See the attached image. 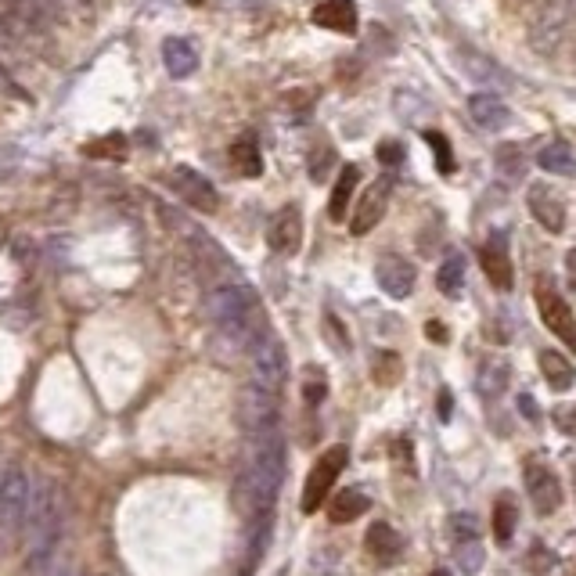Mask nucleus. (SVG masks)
Wrapping results in <instances>:
<instances>
[{
  "label": "nucleus",
  "mask_w": 576,
  "mask_h": 576,
  "mask_svg": "<svg viewBox=\"0 0 576 576\" xmlns=\"http://www.w3.org/2000/svg\"><path fill=\"white\" fill-rule=\"evenodd\" d=\"M497 173H501L508 184H515V180L522 177V162L515 148H501V152H497Z\"/></svg>",
  "instance_id": "c85d7f7f"
},
{
  "label": "nucleus",
  "mask_w": 576,
  "mask_h": 576,
  "mask_svg": "<svg viewBox=\"0 0 576 576\" xmlns=\"http://www.w3.org/2000/svg\"><path fill=\"white\" fill-rule=\"evenodd\" d=\"M429 576H450V573H443V569H436V573H429Z\"/></svg>",
  "instance_id": "ea45409f"
},
{
  "label": "nucleus",
  "mask_w": 576,
  "mask_h": 576,
  "mask_svg": "<svg viewBox=\"0 0 576 576\" xmlns=\"http://www.w3.org/2000/svg\"><path fill=\"white\" fill-rule=\"evenodd\" d=\"M522 483H526V497H530L537 515H555L558 508H562V486H558L555 472H551L548 465H540V461L526 465Z\"/></svg>",
  "instance_id": "0eeeda50"
},
{
  "label": "nucleus",
  "mask_w": 576,
  "mask_h": 576,
  "mask_svg": "<svg viewBox=\"0 0 576 576\" xmlns=\"http://www.w3.org/2000/svg\"><path fill=\"white\" fill-rule=\"evenodd\" d=\"M382 213H386V188H382V184H375V188H368L364 195H360L357 209H353L350 231L353 234H368L371 227L382 220Z\"/></svg>",
  "instance_id": "dca6fc26"
},
{
  "label": "nucleus",
  "mask_w": 576,
  "mask_h": 576,
  "mask_svg": "<svg viewBox=\"0 0 576 576\" xmlns=\"http://www.w3.org/2000/svg\"><path fill=\"white\" fill-rule=\"evenodd\" d=\"M400 371H404V364H400V357H396L393 350H382L375 357V364H371V375H375V382H382V386L400 382Z\"/></svg>",
  "instance_id": "bb28decb"
},
{
  "label": "nucleus",
  "mask_w": 576,
  "mask_h": 576,
  "mask_svg": "<svg viewBox=\"0 0 576 576\" xmlns=\"http://www.w3.org/2000/svg\"><path fill=\"white\" fill-rule=\"evenodd\" d=\"M209 317L224 335H231L242 346H256L267 332V317H263L260 296L249 285H220L209 292Z\"/></svg>",
  "instance_id": "f03ea898"
},
{
  "label": "nucleus",
  "mask_w": 576,
  "mask_h": 576,
  "mask_svg": "<svg viewBox=\"0 0 576 576\" xmlns=\"http://www.w3.org/2000/svg\"><path fill=\"white\" fill-rule=\"evenodd\" d=\"M508 386V360L504 357H490L483 360V368H479V393L483 396H494Z\"/></svg>",
  "instance_id": "b1692460"
},
{
  "label": "nucleus",
  "mask_w": 576,
  "mask_h": 576,
  "mask_svg": "<svg viewBox=\"0 0 576 576\" xmlns=\"http://www.w3.org/2000/svg\"><path fill=\"white\" fill-rule=\"evenodd\" d=\"M267 245L281 256H292L303 245V216H299L296 206H285L270 216L267 224Z\"/></svg>",
  "instance_id": "6e6552de"
},
{
  "label": "nucleus",
  "mask_w": 576,
  "mask_h": 576,
  "mask_svg": "<svg viewBox=\"0 0 576 576\" xmlns=\"http://www.w3.org/2000/svg\"><path fill=\"white\" fill-rule=\"evenodd\" d=\"M357 180H360L357 166H342L339 170V180H335V188H332V202H328V216H332V220H342V216H346V209H350V202H353Z\"/></svg>",
  "instance_id": "412c9836"
},
{
  "label": "nucleus",
  "mask_w": 576,
  "mask_h": 576,
  "mask_svg": "<svg viewBox=\"0 0 576 576\" xmlns=\"http://www.w3.org/2000/svg\"><path fill=\"white\" fill-rule=\"evenodd\" d=\"M515 526H519V504L512 494H501L494 504V540L497 544H508L515 537Z\"/></svg>",
  "instance_id": "4be33fe9"
},
{
  "label": "nucleus",
  "mask_w": 576,
  "mask_h": 576,
  "mask_svg": "<svg viewBox=\"0 0 576 576\" xmlns=\"http://www.w3.org/2000/svg\"><path fill=\"white\" fill-rule=\"evenodd\" d=\"M454 562H458V569L465 576H476L479 569L486 566V551L479 540H461V544H454Z\"/></svg>",
  "instance_id": "a878e982"
},
{
  "label": "nucleus",
  "mask_w": 576,
  "mask_h": 576,
  "mask_svg": "<svg viewBox=\"0 0 576 576\" xmlns=\"http://www.w3.org/2000/svg\"><path fill=\"white\" fill-rule=\"evenodd\" d=\"M332 162H335V152H332V148H317L314 162H310V173H314V180H321V177H324L321 170H328Z\"/></svg>",
  "instance_id": "72a5a7b5"
},
{
  "label": "nucleus",
  "mask_w": 576,
  "mask_h": 576,
  "mask_svg": "<svg viewBox=\"0 0 576 576\" xmlns=\"http://www.w3.org/2000/svg\"><path fill=\"white\" fill-rule=\"evenodd\" d=\"M249 371H252V382L270 393H281L288 378V357H285V346H281L274 335H263L256 346H252V357H249Z\"/></svg>",
  "instance_id": "39448f33"
},
{
  "label": "nucleus",
  "mask_w": 576,
  "mask_h": 576,
  "mask_svg": "<svg viewBox=\"0 0 576 576\" xmlns=\"http://www.w3.org/2000/svg\"><path fill=\"white\" fill-rule=\"evenodd\" d=\"M436 285H440V292L447 299H461V288H465V260H461L458 252H450L447 260L440 263Z\"/></svg>",
  "instance_id": "5701e85b"
},
{
  "label": "nucleus",
  "mask_w": 576,
  "mask_h": 576,
  "mask_svg": "<svg viewBox=\"0 0 576 576\" xmlns=\"http://www.w3.org/2000/svg\"><path fill=\"white\" fill-rule=\"evenodd\" d=\"M371 508V501L360 490H342V494H335V497H328V519L332 522H353V519H360V515L368 512Z\"/></svg>",
  "instance_id": "aec40b11"
},
{
  "label": "nucleus",
  "mask_w": 576,
  "mask_h": 576,
  "mask_svg": "<svg viewBox=\"0 0 576 576\" xmlns=\"http://www.w3.org/2000/svg\"><path fill=\"white\" fill-rule=\"evenodd\" d=\"M573 494H576V465H573Z\"/></svg>",
  "instance_id": "a19ab883"
},
{
  "label": "nucleus",
  "mask_w": 576,
  "mask_h": 576,
  "mask_svg": "<svg viewBox=\"0 0 576 576\" xmlns=\"http://www.w3.org/2000/svg\"><path fill=\"white\" fill-rule=\"evenodd\" d=\"M170 184H173V191L188 202V206L206 209V213H213V209H216V188L209 184L206 177H202V173L188 170V166H177V170H173V177H170Z\"/></svg>",
  "instance_id": "9d476101"
},
{
  "label": "nucleus",
  "mask_w": 576,
  "mask_h": 576,
  "mask_svg": "<svg viewBox=\"0 0 576 576\" xmlns=\"http://www.w3.org/2000/svg\"><path fill=\"white\" fill-rule=\"evenodd\" d=\"M238 422L252 436L270 432L278 422V393H270L256 382H245L242 393H238Z\"/></svg>",
  "instance_id": "20e7f679"
},
{
  "label": "nucleus",
  "mask_w": 576,
  "mask_h": 576,
  "mask_svg": "<svg viewBox=\"0 0 576 576\" xmlns=\"http://www.w3.org/2000/svg\"><path fill=\"white\" fill-rule=\"evenodd\" d=\"M162 62H166V72H170L173 80H184V76H191V72L198 69V51L188 40L170 36V40L162 44Z\"/></svg>",
  "instance_id": "f3484780"
},
{
  "label": "nucleus",
  "mask_w": 576,
  "mask_h": 576,
  "mask_svg": "<svg viewBox=\"0 0 576 576\" xmlns=\"http://www.w3.org/2000/svg\"><path fill=\"white\" fill-rule=\"evenodd\" d=\"M414 267L404 260V256H396V252H389V256H382L375 267V281L378 288L386 292L389 299H407L411 296V288H414Z\"/></svg>",
  "instance_id": "1a4fd4ad"
},
{
  "label": "nucleus",
  "mask_w": 576,
  "mask_h": 576,
  "mask_svg": "<svg viewBox=\"0 0 576 576\" xmlns=\"http://www.w3.org/2000/svg\"><path fill=\"white\" fill-rule=\"evenodd\" d=\"M314 22L321 29L350 36L357 33V8H353V0H324L314 8Z\"/></svg>",
  "instance_id": "4468645a"
},
{
  "label": "nucleus",
  "mask_w": 576,
  "mask_h": 576,
  "mask_svg": "<svg viewBox=\"0 0 576 576\" xmlns=\"http://www.w3.org/2000/svg\"><path fill=\"white\" fill-rule=\"evenodd\" d=\"M231 159H234V166H238V173H245V177H260V173H263L260 148H256V141H252V137H242V141L234 144Z\"/></svg>",
  "instance_id": "393cba45"
},
{
  "label": "nucleus",
  "mask_w": 576,
  "mask_h": 576,
  "mask_svg": "<svg viewBox=\"0 0 576 576\" xmlns=\"http://www.w3.org/2000/svg\"><path fill=\"white\" fill-rule=\"evenodd\" d=\"M566 270H569V285L576 288V249H569V256H566Z\"/></svg>",
  "instance_id": "58836bf2"
},
{
  "label": "nucleus",
  "mask_w": 576,
  "mask_h": 576,
  "mask_svg": "<svg viewBox=\"0 0 576 576\" xmlns=\"http://www.w3.org/2000/svg\"><path fill=\"white\" fill-rule=\"evenodd\" d=\"M436 407H440V418L447 422V418H450V389H443V393H440V404H436Z\"/></svg>",
  "instance_id": "4c0bfd02"
},
{
  "label": "nucleus",
  "mask_w": 576,
  "mask_h": 576,
  "mask_svg": "<svg viewBox=\"0 0 576 576\" xmlns=\"http://www.w3.org/2000/svg\"><path fill=\"white\" fill-rule=\"evenodd\" d=\"M479 263H483L486 278H490V285H497L501 292H508L515 281L512 274V260H508V249H504V242H486L483 249H479Z\"/></svg>",
  "instance_id": "2eb2a0df"
},
{
  "label": "nucleus",
  "mask_w": 576,
  "mask_h": 576,
  "mask_svg": "<svg viewBox=\"0 0 576 576\" xmlns=\"http://www.w3.org/2000/svg\"><path fill=\"white\" fill-rule=\"evenodd\" d=\"M537 310H540V317H544V324H548V332H555V339H562L569 350L576 353V317H573V310H569L566 299L558 296L548 281H540L537 285Z\"/></svg>",
  "instance_id": "423d86ee"
},
{
  "label": "nucleus",
  "mask_w": 576,
  "mask_h": 576,
  "mask_svg": "<svg viewBox=\"0 0 576 576\" xmlns=\"http://www.w3.org/2000/svg\"><path fill=\"white\" fill-rule=\"evenodd\" d=\"M328 396V378H324L321 368H306L303 371V400L310 407H317Z\"/></svg>",
  "instance_id": "cd10ccee"
},
{
  "label": "nucleus",
  "mask_w": 576,
  "mask_h": 576,
  "mask_svg": "<svg viewBox=\"0 0 576 576\" xmlns=\"http://www.w3.org/2000/svg\"><path fill=\"white\" fill-rule=\"evenodd\" d=\"M540 170L544 173H555V177H576V155L566 141H551L540 148L537 155Z\"/></svg>",
  "instance_id": "a211bd4d"
},
{
  "label": "nucleus",
  "mask_w": 576,
  "mask_h": 576,
  "mask_svg": "<svg viewBox=\"0 0 576 576\" xmlns=\"http://www.w3.org/2000/svg\"><path fill=\"white\" fill-rule=\"evenodd\" d=\"M519 407H522V414H526L530 422H537V404H533V396L522 393V396H519Z\"/></svg>",
  "instance_id": "e433bc0d"
},
{
  "label": "nucleus",
  "mask_w": 576,
  "mask_h": 576,
  "mask_svg": "<svg viewBox=\"0 0 576 576\" xmlns=\"http://www.w3.org/2000/svg\"><path fill=\"white\" fill-rule=\"evenodd\" d=\"M324 332L332 335L339 350H350V342H346V335H342V321L335 314H324Z\"/></svg>",
  "instance_id": "473e14b6"
},
{
  "label": "nucleus",
  "mask_w": 576,
  "mask_h": 576,
  "mask_svg": "<svg viewBox=\"0 0 576 576\" xmlns=\"http://www.w3.org/2000/svg\"><path fill=\"white\" fill-rule=\"evenodd\" d=\"M468 116H472L476 126L497 134V130H504V126L512 123V108L504 105L497 94H472V98H468Z\"/></svg>",
  "instance_id": "f8f14e48"
},
{
  "label": "nucleus",
  "mask_w": 576,
  "mask_h": 576,
  "mask_svg": "<svg viewBox=\"0 0 576 576\" xmlns=\"http://www.w3.org/2000/svg\"><path fill=\"white\" fill-rule=\"evenodd\" d=\"M425 141L432 144V152H436V162H440V170H443V173L454 170V159H450V144H447V137H443V134H432V130H429V134H425Z\"/></svg>",
  "instance_id": "2f4dec72"
},
{
  "label": "nucleus",
  "mask_w": 576,
  "mask_h": 576,
  "mask_svg": "<svg viewBox=\"0 0 576 576\" xmlns=\"http://www.w3.org/2000/svg\"><path fill=\"white\" fill-rule=\"evenodd\" d=\"M281 476H285V447H281V436L274 429L260 432L256 443L249 450V461L238 472V483H234V504L242 515H260L274 494H278Z\"/></svg>",
  "instance_id": "f257e3e1"
},
{
  "label": "nucleus",
  "mask_w": 576,
  "mask_h": 576,
  "mask_svg": "<svg viewBox=\"0 0 576 576\" xmlns=\"http://www.w3.org/2000/svg\"><path fill=\"white\" fill-rule=\"evenodd\" d=\"M526 198H530L533 220H537L544 231L558 234L562 227H566V202L555 195V188H548V184H533Z\"/></svg>",
  "instance_id": "9b49d317"
},
{
  "label": "nucleus",
  "mask_w": 576,
  "mask_h": 576,
  "mask_svg": "<svg viewBox=\"0 0 576 576\" xmlns=\"http://www.w3.org/2000/svg\"><path fill=\"white\" fill-rule=\"evenodd\" d=\"M400 159H404V152H400V144H396V141H386L382 148H378V162H389V166H396Z\"/></svg>",
  "instance_id": "f704fd0d"
},
{
  "label": "nucleus",
  "mask_w": 576,
  "mask_h": 576,
  "mask_svg": "<svg viewBox=\"0 0 576 576\" xmlns=\"http://www.w3.org/2000/svg\"><path fill=\"white\" fill-rule=\"evenodd\" d=\"M346 458H350V450L346 447H328L321 458L314 461L310 468V476H306V486H303V512H317L324 504V497H332V486L335 479L342 476V468H346Z\"/></svg>",
  "instance_id": "7ed1b4c3"
},
{
  "label": "nucleus",
  "mask_w": 576,
  "mask_h": 576,
  "mask_svg": "<svg viewBox=\"0 0 576 576\" xmlns=\"http://www.w3.org/2000/svg\"><path fill=\"white\" fill-rule=\"evenodd\" d=\"M540 371H544V378H548V386L558 389V393H566V389L576 386V368L555 350L540 353Z\"/></svg>",
  "instance_id": "6ab92c4d"
},
{
  "label": "nucleus",
  "mask_w": 576,
  "mask_h": 576,
  "mask_svg": "<svg viewBox=\"0 0 576 576\" xmlns=\"http://www.w3.org/2000/svg\"><path fill=\"white\" fill-rule=\"evenodd\" d=\"M364 548H368V555L375 558L378 566H393L396 558L404 555V540H400V533L389 522H375L368 530V537H364Z\"/></svg>",
  "instance_id": "ddd939ff"
},
{
  "label": "nucleus",
  "mask_w": 576,
  "mask_h": 576,
  "mask_svg": "<svg viewBox=\"0 0 576 576\" xmlns=\"http://www.w3.org/2000/svg\"><path fill=\"white\" fill-rule=\"evenodd\" d=\"M425 335H429L432 342H447V339H450L447 328H443L440 321H429V324H425Z\"/></svg>",
  "instance_id": "c9c22d12"
},
{
  "label": "nucleus",
  "mask_w": 576,
  "mask_h": 576,
  "mask_svg": "<svg viewBox=\"0 0 576 576\" xmlns=\"http://www.w3.org/2000/svg\"><path fill=\"white\" fill-rule=\"evenodd\" d=\"M450 537H454V544H461V540H479V526H476V515H454L450 519Z\"/></svg>",
  "instance_id": "c756f323"
},
{
  "label": "nucleus",
  "mask_w": 576,
  "mask_h": 576,
  "mask_svg": "<svg viewBox=\"0 0 576 576\" xmlns=\"http://www.w3.org/2000/svg\"><path fill=\"white\" fill-rule=\"evenodd\" d=\"M551 422H555L558 432H566L576 440V404H558L555 414H551Z\"/></svg>",
  "instance_id": "7c9ffc66"
}]
</instances>
